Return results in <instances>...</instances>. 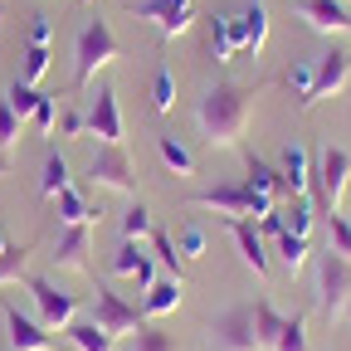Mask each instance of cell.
<instances>
[{
  "label": "cell",
  "mask_w": 351,
  "mask_h": 351,
  "mask_svg": "<svg viewBox=\"0 0 351 351\" xmlns=\"http://www.w3.org/2000/svg\"><path fill=\"white\" fill-rule=\"evenodd\" d=\"M254 225H258V234H263V239H278V234L288 230V225H283V215H278V205L263 215V219H254Z\"/></svg>",
  "instance_id": "obj_43"
},
{
  "label": "cell",
  "mask_w": 351,
  "mask_h": 351,
  "mask_svg": "<svg viewBox=\"0 0 351 351\" xmlns=\"http://www.w3.org/2000/svg\"><path fill=\"white\" fill-rule=\"evenodd\" d=\"M54 122H59V108H54V98H49V93H44V98H39V108L29 112V127L39 132V137H54Z\"/></svg>",
  "instance_id": "obj_39"
},
{
  "label": "cell",
  "mask_w": 351,
  "mask_h": 351,
  "mask_svg": "<svg viewBox=\"0 0 351 351\" xmlns=\"http://www.w3.org/2000/svg\"><path fill=\"white\" fill-rule=\"evenodd\" d=\"M64 337H69L78 351H117V337H112V332H103L93 317H73V322L64 327Z\"/></svg>",
  "instance_id": "obj_20"
},
{
  "label": "cell",
  "mask_w": 351,
  "mask_h": 351,
  "mask_svg": "<svg viewBox=\"0 0 351 351\" xmlns=\"http://www.w3.org/2000/svg\"><path fill=\"white\" fill-rule=\"evenodd\" d=\"M5 249H10V230H5V225H0V254H5Z\"/></svg>",
  "instance_id": "obj_45"
},
{
  "label": "cell",
  "mask_w": 351,
  "mask_h": 351,
  "mask_svg": "<svg viewBox=\"0 0 351 351\" xmlns=\"http://www.w3.org/2000/svg\"><path fill=\"white\" fill-rule=\"evenodd\" d=\"M181 307V278H156L142 298V317H166Z\"/></svg>",
  "instance_id": "obj_21"
},
{
  "label": "cell",
  "mask_w": 351,
  "mask_h": 351,
  "mask_svg": "<svg viewBox=\"0 0 351 351\" xmlns=\"http://www.w3.org/2000/svg\"><path fill=\"white\" fill-rule=\"evenodd\" d=\"M341 5H346V0H341Z\"/></svg>",
  "instance_id": "obj_47"
},
{
  "label": "cell",
  "mask_w": 351,
  "mask_h": 351,
  "mask_svg": "<svg viewBox=\"0 0 351 351\" xmlns=\"http://www.w3.org/2000/svg\"><path fill=\"white\" fill-rule=\"evenodd\" d=\"M127 10L137 15V20H152L161 29V39H176V34L191 29L195 0H127Z\"/></svg>",
  "instance_id": "obj_6"
},
{
  "label": "cell",
  "mask_w": 351,
  "mask_h": 351,
  "mask_svg": "<svg viewBox=\"0 0 351 351\" xmlns=\"http://www.w3.org/2000/svg\"><path fill=\"white\" fill-rule=\"evenodd\" d=\"M274 351H313V346H307V317H302V313L283 317V332H278Z\"/></svg>",
  "instance_id": "obj_31"
},
{
  "label": "cell",
  "mask_w": 351,
  "mask_h": 351,
  "mask_svg": "<svg viewBox=\"0 0 351 351\" xmlns=\"http://www.w3.org/2000/svg\"><path fill=\"white\" fill-rule=\"evenodd\" d=\"M230 34H234V54H258L269 39V5L249 0L239 15H230Z\"/></svg>",
  "instance_id": "obj_11"
},
{
  "label": "cell",
  "mask_w": 351,
  "mask_h": 351,
  "mask_svg": "<svg viewBox=\"0 0 351 351\" xmlns=\"http://www.w3.org/2000/svg\"><path fill=\"white\" fill-rule=\"evenodd\" d=\"M293 93H298V103L302 108H313V83H317V59H293V69H288V78H283Z\"/></svg>",
  "instance_id": "obj_28"
},
{
  "label": "cell",
  "mask_w": 351,
  "mask_h": 351,
  "mask_svg": "<svg viewBox=\"0 0 351 351\" xmlns=\"http://www.w3.org/2000/svg\"><path fill=\"white\" fill-rule=\"evenodd\" d=\"M278 176H283V195H307V186H313V156H307L302 142H288L283 147Z\"/></svg>",
  "instance_id": "obj_18"
},
{
  "label": "cell",
  "mask_w": 351,
  "mask_h": 351,
  "mask_svg": "<svg viewBox=\"0 0 351 351\" xmlns=\"http://www.w3.org/2000/svg\"><path fill=\"white\" fill-rule=\"evenodd\" d=\"M117 54H122V44H117L112 25H108L103 15L83 20V29H78V39H73V88L93 83V78H98V69H108Z\"/></svg>",
  "instance_id": "obj_2"
},
{
  "label": "cell",
  "mask_w": 351,
  "mask_h": 351,
  "mask_svg": "<svg viewBox=\"0 0 351 351\" xmlns=\"http://www.w3.org/2000/svg\"><path fill=\"white\" fill-rule=\"evenodd\" d=\"M176 249H181V258H205L210 239H205L200 225H186V230H181V244H176Z\"/></svg>",
  "instance_id": "obj_41"
},
{
  "label": "cell",
  "mask_w": 351,
  "mask_h": 351,
  "mask_svg": "<svg viewBox=\"0 0 351 351\" xmlns=\"http://www.w3.org/2000/svg\"><path fill=\"white\" fill-rule=\"evenodd\" d=\"M5 327H10V351H49L54 346V332L39 317L20 313L15 302H5Z\"/></svg>",
  "instance_id": "obj_14"
},
{
  "label": "cell",
  "mask_w": 351,
  "mask_h": 351,
  "mask_svg": "<svg viewBox=\"0 0 351 351\" xmlns=\"http://www.w3.org/2000/svg\"><path fill=\"white\" fill-rule=\"evenodd\" d=\"M44 73H49V44H29L20 64V83H39Z\"/></svg>",
  "instance_id": "obj_38"
},
{
  "label": "cell",
  "mask_w": 351,
  "mask_h": 351,
  "mask_svg": "<svg viewBox=\"0 0 351 351\" xmlns=\"http://www.w3.org/2000/svg\"><path fill=\"white\" fill-rule=\"evenodd\" d=\"M327 249L341 254V258H351V219L341 210H327Z\"/></svg>",
  "instance_id": "obj_32"
},
{
  "label": "cell",
  "mask_w": 351,
  "mask_h": 351,
  "mask_svg": "<svg viewBox=\"0 0 351 351\" xmlns=\"http://www.w3.org/2000/svg\"><path fill=\"white\" fill-rule=\"evenodd\" d=\"M210 54H215V64H225V59L234 54V34H230V15H215V20H210Z\"/></svg>",
  "instance_id": "obj_37"
},
{
  "label": "cell",
  "mask_w": 351,
  "mask_h": 351,
  "mask_svg": "<svg viewBox=\"0 0 351 351\" xmlns=\"http://www.w3.org/2000/svg\"><path fill=\"white\" fill-rule=\"evenodd\" d=\"M278 215H283V225L293 234H307V230H313V195H288V205Z\"/></svg>",
  "instance_id": "obj_30"
},
{
  "label": "cell",
  "mask_w": 351,
  "mask_h": 351,
  "mask_svg": "<svg viewBox=\"0 0 351 351\" xmlns=\"http://www.w3.org/2000/svg\"><path fill=\"white\" fill-rule=\"evenodd\" d=\"M274 244V254H278V263H283V274H302L307 269V234H293V230H283L278 239H269Z\"/></svg>",
  "instance_id": "obj_22"
},
{
  "label": "cell",
  "mask_w": 351,
  "mask_h": 351,
  "mask_svg": "<svg viewBox=\"0 0 351 351\" xmlns=\"http://www.w3.org/2000/svg\"><path fill=\"white\" fill-rule=\"evenodd\" d=\"M317 307L327 322H337L351 307V258H341L332 249L317 254Z\"/></svg>",
  "instance_id": "obj_4"
},
{
  "label": "cell",
  "mask_w": 351,
  "mask_h": 351,
  "mask_svg": "<svg viewBox=\"0 0 351 351\" xmlns=\"http://www.w3.org/2000/svg\"><path fill=\"white\" fill-rule=\"evenodd\" d=\"M346 313H351V307H346Z\"/></svg>",
  "instance_id": "obj_49"
},
{
  "label": "cell",
  "mask_w": 351,
  "mask_h": 351,
  "mask_svg": "<svg viewBox=\"0 0 351 351\" xmlns=\"http://www.w3.org/2000/svg\"><path fill=\"white\" fill-rule=\"evenodd\" d=\"M29 254H34V244H10L5 254H0V283H15V278H25V263H29Z\"/></svg>",
  "instance_id": "obj_35"
},
{
  "label": "cell",
  "mask_w": 351,
  "mask_h": 351,
  "mask_svg": "<svg viewBox=\"0 0 351 351\" xmlns=\"http://www.w3.org/2000/svg\"><path fill=\"white\" fill-rule=\"evenodd\" d=\"M0 176H10V161H5V156H0Z\"/></svg>",
  "instance_id": "obj_46"
},
{
  "label": "cell",
  "mask_w": 351,
  "mask_h": 351,
  "mask_svg": "<svg viewBox=\"0 0 351 351\" xmlns=\"http://www.w3.org/2000/svg\"><path fill=\"white\" fill-rule=\"evenodd\" d=\"M254 93L258 88H244V83H215L200 98L195 122L210 147H239V137L249 132V117H254Z\"/></svg>",
  "instance_id": "obj_1"
},
{
  "label": "cell",
  "mask_w": 351,
  "mask_h": 351,
  "mask_svg": "<svg viewBox=\"0 0 351 351\" xmlns=\"http://www.w3.org/2000/svg\"><path fill=\"white\" fill-rule=\"evenodd\" d=\"M0 15H5V10H0Z\"/></svg>",
  "instance_id": "obj_48"
},
{
  "label": "cell",
  "mask_w": 351,
  "mask_h": 351,
  "mask_svg": "<svg viewBox=\"0 0 351 351\" xmlns=\"http://www.w3.org/2000/svg\"><path fill=\"white\" fill-rule=\"evenodd\" d=\"M351 83V54L346 49H327L322 59H317V83H313V103H322V98H337L341 88Z\"/></svg>",
  "instance_id": "obj_16"
},
{
  "label": "cell",
  "mask_w": 351,
  "mask_h": 351,
  "mask_svg": "<svg viewBox=\"0 0 351 351\" xmlns=\"http://www.w3.org/2000/svg\"><path fill=\"white\" fill-rule=\"evenodd\" d=\"M88 181H93V186H103V191H122V195H137V176H132V161H127L122 142H117V147L98 142L93 161H88Z\"/></svg>",
  "instance_id": "obj_5"
},
{
  "label": "cell",
  "mask_w": 351,
  "mask_h": 351,
  "mask_svg": "<svg viewBox=\"0 0 351 351\" xmlns=\"http://www.w3.org/2000/svg\"><path fill=\"white\" fill-rule=\"evenodd\" d=\"M156 156H161V166L176 171V176H195V156H191V147H186L181 137H171V132H161V137H156Z\"/></svg>",
  "instance_id": "obj_23"
},
{
  "label": "cell",
  "mask_w": 351,
  "mask_h": 351,
  "mask_svg": "<svg viewBox=\"0 0 351 351\" xmlns=\"http://www.w3.org/2000/svg\"><path fill=\"white\" fill-rule=\"evenodd\" d=\"M313 181H317V200L327 210H341V195H346V181H351V152L341 147H327L317 171H313Z\"/></svg>",
  "instance_id": "obj_8"
},
{
  "label": "cell",
  "mask_w": 351,
  "mask_h": 351,
  "mask_svg": "<svg viewBox=\"0 0 351 351\" xmlns=\"http://www.w3.org/2000/svg\"><path fill=\"white\" fill-rule=\"evenodd\" d=\"M88 137H98L108 147L122 142V108H117V88L112 83H103L98 98H93V108H88Z\"/></svg>",
  "instance_id": "obj_12"
},
{
  "label": "cell",
  "mask_w": 351,
  "mask_h": 351,
  "mask_svg": "<svg viewBox=\"0 0 351 351\" xmlns=\"http://www.w3.org/2000/svg\"><path fill=\"white\" fill-rule=\"evenodd\" d=\"M152 108L156 112H171L176 108V73L166 64H156V78H152Z\"/></svg>",
  "instance_id": "obj_34"
},
{
  "label": "cell",
  "mask_w": 351,
  "mask_h": 351,
  "mask_svg": "<svg viewBox=\"0 0 351 351\" xmlns=\"http://www.w3.org/2000/svg\"><path fill=\"white\" fill-rule=\"evenodd\" d=\"M244 161H249V181H244V186H249V191H263V195H274V200H278V195H283V176H278V166H269V161L254 156V152H249Z\"/></svg>",
  "instance_id": "obj_26"
},
{
  "label": "cell",
  "mask_w": 351,
  "mask_h": 351,
  "mask_svg": "<svg viewBox=\"0 0 351 351\" xmlns=\"http://www.w3.org/2000/svg\"><path fill=\"white\" fill-rule=\"evenodd\" d=\"M132 351H176V337L152 327V322H142L137 332H132Z\"/></svg>",
  "instance_id": "obj_36"
},
{
  "label": "cell",
  "mask_w": 351,
  "mask_h": 351,
  "mask_svg": "<svg viewBox=\"0 0 351 351\" xmlns=\"http://www.w3.org/2000/svg\"><path fill=\"white\" fill-rule=\"evenodd\" d=\"M278 332H283V313H278L269 298H258V302H254V337H258V351H274Z\"/></svg>",
  "instance_id": "obj_24"
},
{
  "label": "cell",
  "mask_w": 351,
  "mask_h": 351,
  "mask_svg": "<svg viewBox=\"0 0 351 351\" xmlns=\"http://www.w3.org/2000/svg\"><path fill=\"white\" fill-rule=\"evenodd\" d=\"M152 234H156V219H152L147 200H132L122 210V239H152Z\"/></svg>",
  "instance_id": "obj_27"
},
{
  "label": "cell",
  "mask_w": 351,
  "mask_h": 351,
  "mask_svg": "<svg viewBox=\"0 0 351 351\" xmlns=\"http://www.w3.org/2000/svg\"><path fill=\"white\" fill-rule=\"evenodd\" d=\"M88 249H93V225H59V239H54L59 269H88Z\"/></svg>",
  "instance_id": "obj_17"
},
{
  "label": "cell",
  "mask_w": 351,
  "mask_h": 351,
  "mask_svg": "<svg viewBox=\"0 0 351 351\" xmlns=\"http://www.w3.org/2000/svg\"><path fill=\"white\" fill-rule=\"evenodd\" d=\"M298 20H307V29L317 34H351V10L341 0H293Z\"/></svg>",
  "instance_id": "obj_13"
},
{
  "label": "cell",
  "mask_w": 351,
  "mask_h": 351,
  "mask_svg": "<svg viewBox=\"0 0 351 351\" xmlns=\"http://www.w3.org/2000/svg\"><path fill=\"white\" fill-rule=\"evenodd\" d=\"M93 322H98L103 332H112V337H127V332H137L147 317H142V307L122 302L112 288H98V293H93Z\"/></svg>",
  "instance_id": "obj_9"
},
{
  "label": "cell",
  "mask_w": 351,
  "mask_h": 351,
  "mask_svg": "<svg viewBox=\"0 0 351 351\" xmlns=\"http://www.w3.org/2000/svg\"><path fill=\"white\" fill-rule=\"evenodd\" d=\"M49 34H54L49 15H34V25H29V44H49Z\"/></svg>",
  "instance_id": "obj_44"
},
{
  "label": "cell",
  "mask_w": 351,
  "mask_h": 351,
  "mask_svg": "<svg viewBox=\"0 0 351 351\" xmlns=\"http://www.w3.org/2000/svg\"><path fill=\"white\" fill-rule=\"evenodd\" d=\"M54 215H59V225H98V215H103V210H98V205H88L78 186H69V191L54 195Z\"/></svg>",
  "instance_id": "obj_19"
},
{
  "label": "cell",
  "mask_w": 351,
  "mask_h": 351,
  "mask_svg": "<svg viewBox=\"0 0 351 351\" xmlns=\"http://www.w3.org/2000/svg\"><path fill=\"white\" fill-rule=\"evenodd\" d=\"M25 288H29V298H34V313H39V322L44 327H69L73 317H78V298L73 293H64V288H54L49 278H25Z\"/></svg>",
  "instance_id": "obj_7"
},
{
  "label": "cell",
  "mask_w": 351,
  "mask_h": 351,
  "mask_svg": "<svg viewBox=\"0 0 351 351\" xmlns=\"http://www.w3.org/2000/svg\"><path fill=\"white\" fill-rule=\"evenodd\" d=\"M20 127H25V122L15 117V108L0 98V152H10V147L20 142Z\"/></svg>",
  "instance_id": "obj_40"
},
{
  "label": "cell",
  "mask_w": 351,
  "mask_h": 351,
  "mask_svg": "<svg viewBox=\"0 0 351 351\" xmlns=\"http://www.w3.org/2000/svg\"><path fill=\"white\" fill-rule=\"evenodd\" d=\"M152 258L161 263L171 278H186V258H181V249H176V239H171L166 230H156V234H152Z\"/></svg>",
  "instance_id": "obj_29"
},
{
  "label": "cell",
  "mask_w": 351,
  "mask_h": 351,
  "mask_svg": "<svg viewBox=\"0 0 351 351\" xmlns=\"http://www.w3.org/2000/svg\"><path fill=\"white\" fill-rule=\"evenodd\" d=\"M186 205H191V210H215V215H225V219H234V215L263 219L278 200L263 195V191H249V186H239V181H230V186H215V191H205V195H191Z\"/></svg>",
  "instance_id": "obj_3"
},
{
  "label": "cell",
  "mask_w": 351,
  "mask_h": 351,
  "mask_svg": "<svg viewBox=\"0 0 351 351\" xmlns=\"http://www.w3.org/2000/svg\"><path fill=\"white\" fill-rule=\"evenodd\" d=\"M39 98H44L39 88H34V83H20V78L10 83V93H5V103L15 108V117H20V122H29V112L39 108Z\"/></svg>",
  "instance_id": "obj_33"
},
{
  "label": "cell",
  "mask_w": 351,
  "mask_h": 351,
  "mask_svg": "<svg viewBox=\"0 0 351 351\" xmlns=\"http://www.w3.org/2000/svg\"><path fill=\"white\" fill-rule=\"evenodd\" d=\"M210 332H215L219 351H258V337H254V307H249V302L230 307V313H219Z\"/></svg>",
  "instance_id": "obj_10"
},
{
  "label": "cell",
  "mask_w": 351,
  "mask_h": 351,
  "mask_svg": "<svg viewBox=\"0 0 351 351\" xmlns=\"http://www.w3.org/2000/svg\"><path fill=\"white\" fill-rule=\"evenodd\" d=\"M73 186V176H69V161H64V152L59 147H49V156H44V176H39V195H59V191H69Z\"/></svg>",
  "instance_id": "obj_25"
},
{
  "label": "cell",
  "mask_w": 351,
  "mask_h": 351,
  "mask_svg": "<svg viewBox=\"0 0 351 351\" xmlns=\"http://www.w3.org/2000/svg\"><path fill=\"white\" fill-rule=\"evenodd\" d=\"M225 230L234 234V244H239V258L249 263V269L263 278V274H269L274 269V263H269V239H263L258 234V225H254V219H244V215H234V219H225Z\"/></svg>",
  "instance_id": "obj_15"
},
{
  "label": "cell",
  "mask_w": 351,
  "mask_h": 351,
  "mask_svg": "<svg viewBox=\"0 0 351 351\" xmlns=\"http://www.w3.org/2000/svg\"><path fill=\"white\" fill-rule=\"evenodd\" d=\"M54 132H59V137H78V132H88V117L78 108H64L59 122H54Z\"/></svg>",
  "instance_id": "obj_42"
}]
</instances>
